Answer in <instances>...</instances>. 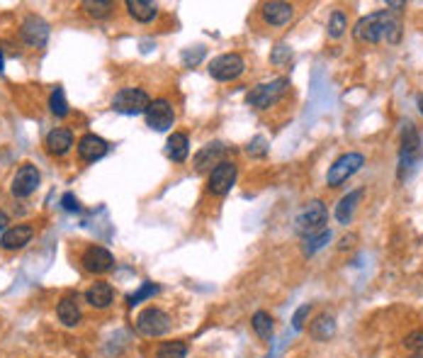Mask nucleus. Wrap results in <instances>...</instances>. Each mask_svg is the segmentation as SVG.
I'll return each mask as SVG.
<instances>
[{"instance_id":"16","label":"nucleus","mask_w":423,"mask_h":358,"mask_svg":"<svg viewBox=\"0 0 423 358\" xmlns=\"http://www.w3.org/2000/svg\"><path fill=\"white\" fill-rule=\"evenodd\" d=\"M107 149H110L107 141L98 134H85V136H81V141H78V156L88 163L100 161V158L107 153Z\"/></svg>"},{"instance_id":"9","label":"nucleus","mask_w":423,"mask_h":358,"mask_svg":"<svg viewBox=\"0 0 423 358\" xmlns=\"http://www.w3.org/2000/svg\"><path fill=\"white\" fill-rule=\"evenodd\" d=\"M236 163L234 161H221L216 163L214 168L209 170V178H207V190L211 195H226L229 190L236 183Z\"/></svg>"},{"instance_id":"13","label":"nucleus","mask_w":423,"mask_h":358,"mask_svg":"<svg viewBox=\"0 0 423 358\" xmlns=\"http://www.w3.org/2000/svg\"><path fill=\"white\" fill-rule=\"evenodd\" d=\"M32 237H34V227L30 224L8 227L3 232V237H0V246H3V251H20V249H25L32 242Z\"/></svg>"},{"instance_id":"35","label":"nucleus","mask_w":423,"mask_h":358,"mask_svg":"<svg viewBox=\"0 0 423 358\" xmlns=\"http://www.w3.org/2000/svg\"><path fill=\"white\" fill-rule=\"evenodd\" d=\"M404 346L411 351H421L423 349V329H419V332H411L407 339H404Z\"/></svg>"},{"instance_id":"7","label":"nucleus","mask_w":423,"mask_h":358,"mask_svg":"<svg viewBox=\"0 0 423 358\" xmlns=\"http://www.w3.org/2000/svg\"><path fill=\"white\" fill-rule=\"evenodd\" d=\"M363 163H365L363 153H358V151L343 153V156H339L334 161V166L329 168V173H326V183L331 188H339L341 183H346L353 173H358V170L363 168Z\"/></svg>"},{"instance_id":"33","label":"nucleus","mask_w":423,"mask_h":358,"mask_svg":"<svg viewBox=\"0 0 423 358\" xmlns=\"http://www.w3.org/2000/svg\"><path fill=\"white\" fill-rule=\"evenodd\" d=\"M292 59V49L290 47H285V44H280V47H275V51H273V56H270V61L273 64H287V61Z\"/></svg>"},{"instance_id":"20","label":"nucleus","mask_w":423,"mask_h":358,"mask_svg":"<svg viewBox=\"0 0 423 358\" xmlns=\"http://www.w3.org/2000/svg\"><path fill=\"white\" fill-rule=\"evenodd\" d=\"M73 146V134L66 127H56L47 134V149L54 156H66Z\"/></svg>"},{"instance_id":"30","label":"nucleus","mask_w":423,"mask_h":358,"mask_svg":"<svg viewBox=\"0 0 423 358\" xmlns=\"http://www.w3.org/2000/svg\"><path fill=\"white\" fill-rule=\"evenodd\" d=\"M346 30H348V17H346V13L336 10V13L331 15V20H329V37L339 39V37H343V32H346Z\"/></svg>"},{"instance_id":"37","label":"nucleus","mask_w":423,"mask_h":358,"mask_svg":"<svg viewBox=\"0 0 423 358\" xmlns=\"http://www.w3.org/2000/svg\"><path fill=\"white\" fill-rule=\"evenodd\" d=\"M61 205H64V210H66V212H78V207H81V205H78V200H76V195H73V192H66V195L61 197Z\"/></svg>"},{"instance_id":"2","label":"nucleus","mask_w":423,"mask_h":358,"mask_svg":"<svg viewBox=\"0 0 423 358\" xmlns=\"http://www.w3.org/2000/svg\"><path fill=\"white\" fill-rule=\"evenodd\" d=\"M423 161V151H421V136L416 132L414 124H407L402 134V151H399V180H407L419 163Z\"/></svg>"},{"instance_id":"21","label":"nucleus","mask_w":423,"mask_h":358,"mask_svg":"<svg viewBox=\"0 0 423 358\" xmlns=\"http://www.w3.org/2000/svg\"><path fill=\"white\" fill-rule=\"evenodd\" d=\"M226 153V146L224 144H219V141H216V144H207L204 146L202 151H197V156H195V170H199V173H202V170H207L211 163H221V156H224Z\"/></svg>"},{"instance_id":"31","label":"nucleus","mask_w":423,"mask_h":358,"mask_svg":"<svg viewBox=\"0 0 423 358\" xmlns=\"http://www.w3.org/2000/svg\"><path fill=\"white\" fill-rule=\"evenodd\" d=\"M158 288L156 283H144L136 293H131L129 298H127V303H129V307H134V305H139L141 300H148V298H153V295H158Z\"/></svg>"},{"instance_id":"14","label":"nucleus","mask_w":423,"mask_h":358,"mask_svg":"<svg viewBox=\"0 0 423 358\" xmlns=\"http://www.w3.org/2000/svg\"><path fill=\"white\" fill-rule=\"evenodd\" d=\"M20 34H22V39L30 44V47L39 49V47H44V44H47V39H49V25L42 20V17L30 15L25 22H22Z\"/></svg>"},{"instance_id":"42","label":"nucleus","mask_w":423,"mask_h":358,"mask_svg":"<svg viewBox=\"0 0 423 358\" xmlns=\"http://www.w3.org/2000/svg\"><path fill=\"white\" fill-rule=\"evenodd\" d=\"M411 358H423V356H421V354H416V356H411Z\"/></svg>"},{"instance_id":"18","label":"nucleus","mask_w":423,"mask_h":358,"mask_svg":"<svg viewBox=\"0 0 423 358\" xmlns=\"http://www.w3.org/2000/svg\"><path fill=\"white\" fill-rule=\"evenodd\" d=\"M165 153L173 163H185L187 156H190V139L182 132H173L165 141Z\"/></svg>"},{"instance_id":"19","label":"nucleus","mask_w":423,"mask_h":358,"mask_svg":"<svg viewBox=\"0 0 423 358\" xmlns=\"http://www.w3.org/2000/svg\"><path fill=\"white\" fill-rule=\"evenodd\" d=\"M114 300V290L110 283H93L88 290H85V303L90 307H95V310H105V307H110Z\"/></svg>"},{"instance_id":"34","label":"nucleus","mask_w":423,"mask_h":358,"mask_svg":"<svg viewBox=\"0 0 423 358\" xmlns=\"http://www.w3.org/2000/svg\"><path fill=\"white\" fill-rule=\"evenodd\" d=\"M309 312H312V305H302L300 310L295 312V317H292V327L300 332V329H304V322H307V317H309Z\"/></svg>"},{"instance_id":"17","label":"nucleus","mask_w":423,"mask_h":358,"mask_svg":"<svg viewBox=\"0 0 423 358\" xmlns=\"http://www.w3.org/2000/svg\"><path fill=\"white\" fill-rule=\"evenodd\" d=\"M56 315H59V322L64 327H76L81 322V305H78V295H66L61 298V303L56 305Z\"/></svg>"},{"instance_id":"40","label":"nucleus","mask_w":423,"mask_h":358,"mask_svg":"<svg viewBox=\"0 0 423 358\" xmlns=\"http://www.w3.org/2000/svg\"><path fill=\"white\" fill-rule=\"evenodd\" d=\"M419 110H421V115H423V95L419 98Z\"/></svg>"},{"instance_id":"4","label":"nucleus","mask_w":423,"mask_h":358,"mask_svg":"<svg viewBox=\"0 0 423 358\" xmlns=\"http://www.w3.org/2000/svg\"><path fill=\"white\" fill-rule=\"evenodd\" d=\"M290 90V78H275L270 83H260L253 90H248L246 102L256 110H268V107L278 105L285 98V93Z\"/></svg>"},{"instance_id":"11","label":"nucleus","mask_w":423,"mask_h":358,"mask_svg":"<svg viewBox=\"0 0 423 358\" xmlns=\"http://www.w3.org/2000/svg\"><path fill=\"white\" fill-rule=\"evenodd\" d=\"M39 180H42V173H39L37 166L32 163H25L17 173L13 175V183H10V192L15 197H30L34 190H37Z\"/></svg>"},{"instance_id":"12","label":"nucleus","mask_w":423,"mask_h":358,"mask_svg":"<svg viewBox=\"0 0 423 358\" xmlns=\"http://www.w3.org/2000/svg\"><path fill=\"white\" fill-rule=\"evenodd\" d=\"M81 264L88 273H95V276H102V273L112 271L114 266V256L107 251L105 246H88L81 256Z\"/></svg>"},{"instance_id":"26","label":"nucleus","mask_w":423,"mask_h":358,"mask_svg":"<svg viewBox=\"0 0 423 358\" xmlns=\"http://www.w3.org/2000/svg\"><path fill=\"white\" fill-rule=\"evenodd\" d=\"M156 358H187L185 341H163L156 351Z\"/></svg>"},{"instance_id":"41","label":"nucleus","mask_w":423,"mask_h":358,"mask_svg":"<svg viewBox=\"0 0 423 358\" xmlns=\"http://www.w3.org/2000/svg\"><path fill=\"white\" fill-rule=\"evenodd\" d=\"M0 71H3V54H0Z\"/></svg>"},{"instance_id":"25","label":"nucleus","mask_w":423,"mask_h":358,"mask_svg":"<svg viewBox=\"0 0 423 358\" xmlns=\"http://www.w3.org/2000/svg\"><path fill=\"white\" fill-rule=\"evenodd\" d=\"M251 327H253V332L258 334L263 341H268L273 337V329H275V324H273V317L268 315V312L258 310L253 317H251Z\"/></svg>"},{"instance_id":"36","label":"nucleus","mask_w":423,"mask_h":358,"mask_svg":"<svg viewBox=\"0 0 423 358\" xmlns=\"http://www.w3.org/2000/svg\"><path fill=\"white\" fill-rule=\"evenodd\" d=\"M268 146H265V139L263 136H256L253 144H248V153H253V156H265Z\"/></svg>"},{"instance_id":"3","label":"nucleus","mask_w":423,"mask_h":358,"mask_svg":"<svg viewBox=\"0 0 423 358\" xmlns=\"http://www.w3.org/2000/svg\"><path fill=\"white\" fill-rule=\"evenodd\" d=\"M326 222H329V210H326V205L322 200H312L300 210V215H297L295 232L300 237L309 239L326 229Z\"/></svg>"},{"instance_id":"8","label":"nucleus","mask_w":423,"mask_h":358,"mask_svg":"<svg viewBox=\"0 0 423 358\" xmlns=\"http://www.w3.org/2000/svg\"><path fill=\"white\" fill-rule=\"evenodd\" d=\"M207 71L214 81L229 83V81H236V78L246 71V61L238 54H221L209 61Z\"/></svg>"},{"instance_id":"24","label":"nucleus","mask_w":423,"mask_h":358,"mask_svg":"<svg viewBox=\"0 0 423 358\" xmlns=\"http://www.w3.org/2000/svg\"><path fill=\"white\" fill-rule=\"evenodd\" d=\"M334 332H336V322H334V317H329V315L317 317L309 327V334L317 341H326L329 337H334Z\"/></svg>"},{"instance_id":"38","label":"nucleus","mask_w":423,"mask_h":358,"mask_svg":"<svg viewBox=\"0 0 423 358\" xmlns=\"http://www.w3.org/2000/svg\"><path fill=\"white\" fill-rule=\"evenodd\" d=\"M8 224H10V217L3 212V210H0V232H5V229H8Z\"/></svg>"},{"instance_id":"32","label":"nucleus","mask_w":423,"mask_h":358,"mask_svg":"<svg viewBox=\"0 0 423 358\" xmlns=\"http://www.w3.org/2000/svg\"><path fill=\"white\" fill-rule=\"evenodd\" d=\"M182 66L185 68H192V66H197L199 61L204 59V47H190V49H182Z\"/></svg>"},{"instance_id":"27","label":"nucleus","mask_w":423,"mask_h":358,"mask_svg":"<svg viewBox=\"0 0 423 358\" xmlns=\"http://www.w3.org/2000/svg\"><path fill=\"white\" fill-rule=\"evenodd\" d=\"M83 10L90 17H95V20H102V17H110V13L114 10V3L112 0H85Z\"/></svg>"},{"instance_id":"23","label":"nucleus","mask_w":423,"mask_h":358,"mask_svg":"<svg viewBox=\"0 0 423 358\" xmlns=\"http://www.w3.org/2000/svg\"><path fill=\"white\" fill-rule=\"evenodd\" d=\"M127 13L136 22H151L158 15V5L151 0H127Z\"/></svg>"},{"instance_id":"10","label":"nucleus","mask_w":423,"mask_h":358,"mask_svg":"<svg viewBox=\"0 0 423 358\" xmlns=\"http://www.w3.org/2000/svg\"><path fill=\"white\" fill-rule=\"evenodd\" d=\"M144 117L151 129H156V132H168L175 122V110L165 98H158V100H151V105L146 107Z\"/></svg>"},{"instance_id":"1","label":"nucleus","mask_w":423,"mask_h":358,"mask_svg":"<svg viewBox=\"0 0 423 358\" xmlns=\"http://www.w3.org/2000/svg\"><path fill=\"white\" fill-rule=\"evenodd\" d=\"M353 37L358 42H368V44H377L382 39L397 44L399 37H402V22L392 15V10H380V13L360 17L356 27H353Z\"/></svg>"},{"instance_id":"15","label":"nucleus","mask_w":423,"mask_h":358,"mask_svg":"<svg viewBox=\"0 0 423 358\" xmlns=\"http://www.w3.org/2000/svg\"><path fill=\"white\" fill-rule=\"evenodd\" d=\"M260 15H263V20H265V25H270V27H285L295 17V5L282 3V0H273V3L263 5Z\"/></svg>"},{"instance_id":"29","label":"nucleus","mask_w":423,"mask_h":358,"mask_svg":"<svg viewBox=\"0 0 423 358\" xmlns=\"http://www.w3.org/2000/svg\"><path fill=\"white\" fill-rule=\"evenodd\" d=\"M331 237H334V234H331V229H324V232H319V234L309 237V239H307V244H304V254L307 256H314V254L319 251V249H324L326 244L331 242Z\"/></svg>"},{"instance_id":"6","label":"nucleus","mask_w":423,"mask_h":358,"mask_svg":"<svg viewBox=\"0 0 423 358\" xmlns=\"http://www.w3.org/2000/svg\"><path fill=\"white\" fill-rule=\"evenodd\" d=\"M168 329H170V317L161 307H146V310L136 317V332H139L141 337L156 339V337H163Z\"/></svg>"},{"instance_id":"22","label":"nucleus","mask_w":423,"mask_h":358,"mask_svg":"<svg viewBox=\"0 0 423 358\" xmlns=\"http://www.w3.org/2000/svg\"><path fill=\"white\" fill-rule=\"evenodd\" d=\"M363 195H365V190H351L348 195H343L341 197V202L336 205V219L341 222V224H348V222L353 219V212H356V207H358V202L363 200Z\"/></svg>"},{"instance_id":"28","label":"nucleus","mask_w":423,"mask_h":358,"mask_svg":"<svg viewBox=\"0 0 423 358\" xmlns=\"http://www.w3.org/2000/svg\"><path fill=\"white\" fill-rule=\"evenodd\" d=\"M49 110L54 112L56 117H66L68 115V102H66V93L64 88H56L49 98Z\"/></svg>"},{"instance_id":"5","label":"nucleus","mask_w":423,"mask_h":358,"mask_svg":"<svg viewBox=\"0 0 423 358\" xmlns=\"http://www.w3.org/2000/svg\"><path fill=\"white\" fill-rule=\"evenodd\" d=\"M151 105V98H148L146 90L141 88H122L119 93H114L112 98V110L119 112V115H144L146 107Z\"/></svg>"},{"instance_id":"39","label":"nucleus","mask_w":423,"mask_h":358,"mask_svg":"<svg viewBox=\"0 0 423 358\" xmlns=\"http://www.w3.org/2000/svg\"><path fill=\"white\" fill-rule=\"evenodd\" d=\"M353 242H356V237H343V239H341V244H339V246H341V249H348V246H351V244H353Z\"/></svg>"}]
</instances>
